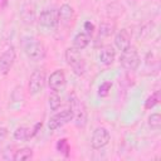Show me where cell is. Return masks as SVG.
Segmentation results:
<instances>
[{"mask_svg": "<svg viewBox=\"0 0 161 161\" xmlns=\"http://www.w3.org/2000/svg\"><path fill=\"white\" fill-rule=\"evenodd\" d=\"M23 48H24V53L26 54V57L34 62L43 60L47 55V49L44 44L34 38H29V36L25 38L23 40Z\"/></svg>", "mask_w": 161, "mask_h": 161, "instance_id": "1", "label": "cell"}, {"mask_svg": "<svg viewBox=\"0 0 161 161\" xmlns=\"http://www.w3.org/2000/svg\"><path fill=\"white\" fill-rule=\"evenodd\" d=\"M64 59L67 64L73 69V73L77 75H83L86 73V62L80 55V52L74 47L67 48L64 52Z\"/></svg>", "mask_w": 161, "mask_h": 161, "instance_id": "2", "label": "cell"}, {"mask_svg": "<svg viewBox=\"0 0 161 161\" xmlns=\"http://www.w3.org/2000/svg\"><path fill=\"white\" fill-rule=\"evenodd\" d=\"M69 106H70V109L73 111V119L77 127L83 128L88 121V112L84 103L79 98H77L75 94H72L69 97Z\"/></svg>", "mask_w": 161, "mask_h": 161, "instance_id": "3", "label": "cell"}, {"mask_svg": "<svg viewBox=\"0 0 161 161\" xmlns=\"http://www.w3.org/2000/svg\"><path fill=\"white\" fill-rule=\"evenodd\" d=\"M140 62H141V59H140V54H138V50L136 47L130 45L128 48L122 50L121 57H119V63L126 70H128V72L136 70L140 65Z\"/></svg>", "mask_w": 161, "mask_h": 161, "instance_id": "4", "label": "cell"}, {"mask_svg": "<svg viewBox=\"0 0 161 161\" xmlns=\"http://www.w3.org/2000/svg\"><path fill=\"white\" fill-rule=\"evenodd\" d=\"M45 82H47V74L44 69H35L29 78V83H28V91L30 93V96H36L39 94L44 87H45Z\"/></svg>", "mask_w": 161, "mask_h": 161, "instance_id": "5", "label": "cell"}, {"mask_svg": "<svg viewBox=\"0 0 161 161\" xmlns=\"http://www.w3.org/2000/svg\"><path fill=\"white\" fill-rule=\"evenodd\" d=\"M70 121H73V111L70 108H67V109H63L60 112H57L54 116H52L49 118L48 128H49V131H55Z\"/></svg>", "mask_w": 161, "mask_h": 161, "instance_id": "6", "label": "cell"}, {"mask_svg": "<svg viewBox=\"0 0 161 161\" xmlns=\"http://www.w3.org/2000/svg\"><path fill=\"white\" fill-rule=\"evenodd\" d=\"M48 86L50 88V91L53 92H62L65 89L67 86V77L65 73L62 69H55L53 73H50L49 78H48Z\"/></svg>", "mask_w": 161, "mask_h": 161, "instance_id": "7", "label": "cell"}, {"mask_svg": "<svg viewBox=\"0 0 161 161\" xmlns=\"http://www.w3.org/2000/svg\"><path fill=\"white\" fill-rule=\"evenodd\" d=\"M109 140H111L109 131L104 127H97L91 136V145L94 150H99L106 145H108Z\"/></svg>", "mask_w": 161, "mask_h": 161, "instance_id": "8", "label": "cell"}, {"mask_svg": "<svg viewBox=\"0 0 161 161\" xmlns=\"http://www.w3.org/2000/svg\"><path fill=\"white\" fill-rule=\"evenodd\" d=\"M15 58H16V52H15L14 45L6 47L5 50L0 55V70H1L3 74L9 73V70L14 65Z\"/></svg>", "mask_w": 161, "mask_h": 161, "instance_id": "9", "label": "cell"}, {"mask_svg": "<svg viewBox=\"0 0 161 161\" xmlns=\"http://www.w3.org/2000/svg\"><path fill=\"white\" fill-rule=\"evenodd\" d=\"M38 21L42 26L44 28H55L59 24V16H58V10L52 8V9H45L40 13Z\"/></svg>", "mask_w": 161, "mask_h": 161, "instance_id": "10", "label": "cell"}, {"mask_svg": "<svg viewBox=\"0 0 161 161\" xmlns=\"http://www.w3.org/2000/svg\"><path fill=\"white\" fill-rule=\"evenodd\" d=\"M42 125H43L42 122H38V123H35V126H34L33 128L25 127V126L18 127V128L14 131L13 137H14V140H16V141H28V140L33 138V137L39 132V130L42 128Z\"/></svg>", "mask_w": 161, "mask_h": 161, "instance_id": "11", "label": "cell"}, {"mask_svg": "<svg viewBox=\"0 0 161 161\" xmlns=\"http://www.w3.org/2000/svg\"><path fill=\"white\" fill-rule=\"evenodd\" d=\"M58 16H59V23L63 26L69 28L73 24L74 18H75V13H74L73 6H70L69 4H63L58 9Z\"/></svg>", "mask_w": 161, "mask_h": 161, "instance_id": "12", "label": "cell"}, {"mask_svg": "<svg viewBox=\"0 0 161 161\" xmlns=\"http://www.w3.org/2000/svg\"><path fill=\"white\" fill-rule=\"evenodd\" d=\"M114 45L118 50H125L131 45V33L127 29H121L114 36Z\"/></svg>", "mask_w": 161, "mask_h": 161, "instance_id": "13", "label": "cell"}, {"mask_svg": "<svg viewBox=\"0 0 161 161\" xmlns=\"http://www.w3.org/2000/svg\"><path fill=\"white\" fill-rule=\"evenodd\" d=\"M20 16L23 19V23L25 24H33L36 19V15H35V8L33 4L30 3H26L23 5L21 10H20Z\"/></svg>", "mask_w": 161, "mask_h": 161, "instance_id": "14", "label": "cell"}, {"mask_svg": "<svg viewBox=\"0 0 161 161\" xmlns=\"http://www.w3.org/2000/svg\"><path fill=\"white\" fill-rule=\"evenodd\" d=\"M116 58V50L112 45H106L99 52V60L104 65H111Z\"/></svg>", "mask_w": 161, "mask_h": 161, "instance_id": "15", "label": "cell"}, {"mask_svg": "<svg viewBox=\"0 0 161 161\" xmlns=\"http://www.w3.org/2000/svg\"><path fill=\"white\" fill-rule=\"evenodd\" d=\"M89 40H91V35H88L86 31H79L73 38V47L78 50H82L89 44Z\"/></svg>", "mask_w": 161, "mask_h": 161, "instance_id": "16", "label": "cell"}, {"mask_svg": "<svg viewBox=\"0 0 161 161\" xmlns=\"http://www.w3.org/2000/svg\"><path fill=\"white\" fill-rule=\"evenodd\" d=\"M31 157H33V150L30 147L19 148L13 155V160L15 161H25V160H30Z\"/></svg>", "mask_w": 161, "mask_h": 161, "instance_id": "17", "label": "cell"}, {"mask_svg": "<svg viewBox=\"0 0 161 161\" xmlns=\"http://www.w3.org/2000/svg\"><path fill=\"white\" fill-rule=\"evenodd\" d=\"M55 147H57V151L60 152L64 157H68V156L70 155V145H69V142H68L67 138H60V140H58Z\"/></svg>", "mask_w": 161, "mask_h": 161, "instance_id": "18", "label": "cell"}, {"mask_svg": "<svg viewBox=\"0 0 161 161\" xmlns=\"http://www.w3.org/2000/svg\"><path fill=\"white\" fill-rule=\"evenodd\" d=\"M48 104L52 111H58V108L62 104V99H60V96L58 94V92L52 91V93L49 94V98H48Z\"/></svg>", "mask_w": 161, "mask_h": 161, "instance_id": "19", "label": "cell"}, {"mask_svg": "<svg viewBox=\"0 0 161 161\" xmlns=\"http://www.w3.org/2000/svg\"><path fill=\"white\" fill-rule=\"evenodd\" d=\"M160 102V91H155L151 96L147 97V99L145 101V109H151L153 108L157 103Z\"/></svg>", "mask_w": 161, "mask_h": 161, "instance_id": "20", "label": "cell"}, {"mask_svg": "<svg viewBox=\"0 0 161 161\" xmlns=\"http://www.w3.org/2000/svg\"><path fill=\"white\" fill-rule=\"evenodd\" d=\"M147 122H148V126L152 130H160V127H161V114L160 113H152L151 116H148Z\"/></svg>", "mask_w": 161, "mask_h": 161, "instance_id": "21", "label": "cell"}, {"mask_svg": "<svg viewBox=\"0 0 161 161\" xmlns=\"http://www.w3.org/2000/svg\"><path fill=\"white\" fill-rule=\"evenodd\" d=\"M114 31V25L111 23H102L99 25V36H109L111 34H113Z\"/></svg>", "mask_w": 161, "mask_h": 161, "instance_id": "22", "label": "cell"}, {"mask_svg": "<svg viewBox=\"0 0 161 161\" xmlns=\"http://www.w3.org/2000/svg\"><path fill=\"white\" fill-rule=\"evenodd\" d=\"M111 88H112V82L106 80V82L101 83V86L98 87V96L99 97H107L111 92Z\"/></svg>", "mask_w": 161, "mask_h": 161, "instance_id": "23", "label": "cell"}, {"mask_svg": "<svg viewBox=\"0 0 161 161\" xmlns=\"http://www.w3.org/2000/svg\"><path fill=\"white\" fill-rule=\"evenodd\" d=\"M84 31H86L88 35H92L93 31H94V25H93L91 21H86V23H84Z\"/></svg>", "mask_w": 161, "mask_h": 161, "instance_id": "24", "label": "cell"}, {"mask_svg": "<svg viewBox=\"0 0 161 161\" xmlns=\"http://www.w3.org/2000/svg\"><path fill=\"white\" fill-rule=\"evenodd\" d=\"M4 4H6V0H0V5H4Z\"/></svg>", "mask_w": 161, "mask_h": 161, "instance_id": "25", "label": "cell"}]
</instances>
